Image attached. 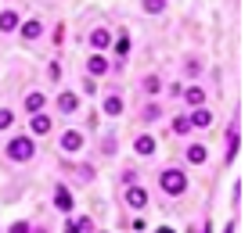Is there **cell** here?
Returning <instances> with one entry per match:
<instances>
[{
  "instance_id": "6da1fadb",
  "label": "cell",
  "mask_w": 252,
  "mask_h": 233,
  "mask_svg": "<svg viewBox=\"0 0 252 233\" xmlns=\"http://www.w3.org/2000/svg\"><path fill=\"white\" fill-rule=\"evenodd\" d=\"M7 158H11V161H32V158H36V140L26 136V133L11 136V144H7Z\"/></svg>"
},
{
  "instance_id": "7a4b0ae2",
  "label": "cell",
  "mask_w": 252,
  "mask_h": 233,
  "mask_svg": "<svg viewBox=\"0 0 252 233\" xmlns=\"http://www.w3.org/2000/svg\"><path fill=\"white\" fill-rule=\"evenodd\" d=\"M158 186H162V194L180 197V194L188 190V176H184V169H162V172H158Z\"/></svg>"
},
{
  "instance_id": "3957f363",
  "label": "cell",
  "mask_w": 252,
  "mask_h": 233,
  "mask_svg": "<svg viewBox=\"0 0 252 233\" xmlns=\"http://www.w3.org/2000/svg\"><path fill=\"white\" fill-rule=\"evenodd\" d=\"M58 144H62L65 155H79V151H83V133H79V129H65Z\"/></svg>"
},
{
  "instance_id": "277c9868",
  "label": "cell",
  "mask_w": 252,
  "mask_h": 233,
  "mask_svg": "<svg viewBox=\"0 0 252 233\" xmlns=\"http://www.w3.org/2000/svg\"><path fill=\"white\" fill-rule=\"evenodd\" d=\"M87 72H90V79H94V76H108V72H112V61H108L105 54L94 51V54L87 57Z\"/></svg>"
},
{
  "instance_id": "5b68a950",
  "label": "cell",
  "mask_w": 252,
  "mask_h": 233,
  "mask_svg": "<svg viewBox=\"0 0 252 233\" xmlns=\"http://www.w3.org/2000/svg\"><path fill=\"white\" fill-rule=\"evenodd\" d=\"M126 205H130V208H137V212H141V208L148 205V190H144V186H126Z\"/></svg>"
},
{
  "instance_id": "8992f818",
  "label": "cell",
  "mask_w": 252,
  "mask_h": 233,
  "mask_svg": "<svg viewBox=\"0 0 252 233\" xmlns=\"http://www.w3.org/2000/svg\"><path fill=\"white\" fill-rule=\"evenodd\" d=\"M29 129L36 133V136H43V133H51V129H54L51 115H43V111H36V115H32V119H29Z\"/></svg>"
},
{
  "instance_id": "52a82bcc",
  "label": "cell",
  "mask_w": 252,
  "mask_h": 233,
  "mask_svg": "<svg viewBox=\"0 0 252 233\" xmlns=\"http://www.w3.org/2000/svg\"><path fill=\"white\" fill-rule=\"evenodd\" d=\"M76 108H79V93H72V90H65L62 97H58V111H62V115H72Z\"/></svg>"
},
{
  "instance_id": "ba28073f",
  "label": "cell",
  "mask_w": 252,
  "mask_h": 233,
  "mask_svg": "<svg viewBox=\"0 0 252 233\" xmlns=\"http://www.w3.org/2000/svg\"><path fill=\"white\" fill-rule=\"evenodd\" d=\"M101 111L112 115V119H116V115H123V97H119V93H108V97L101 101Z\"/></svg>"
},
{
  "instance_id": "9c48e42d",
  "label": "cell",
  "mask_w": 252,
  "mask_h": 233,
  "mask_svg": "<svg viewBox=\"0 0 252 233\" xmlns=\"http://www.w3.org/2000/svg\"><path fill=\"white\" fill-rule=\"evenodd\" d=\"M90 47L101 54L105 47H112V32H108V29H94V32H90Z\"/></svg>"
},
{
  "instance_id": "30bf717a",
  "label": "cell",
  "mask_w": 252,
  "mask_h": 233,
  "mask_svg": "<svg viewBox=\"0 0 252 233\" xmlns=\"http://www.w3.org/2000/svg\"><path fill=\"white\" fill-rule=\"evenodd\" d=\"M188 122H191V129H194V126H202V129H205V126L213 122V111H209V108H194V111L188 115Z\"/></svg>"
},
{
  "instance_id": "8fae6325",
  "label": "cell",
  "mask_w": 252,
  "mask_h": 233,
  "mask_svg": "<svg viewBox=\"0 0 252 233\" xmlns=\"http://www.w3.org/2000/svg\"><path fill=\"white\" fill-rule=\"evenodd\" d=\"M54 205H58V212H72V197H68V190L62 183L54 186Z\"/></svg>"
},
{
  "instance_id": "7c38bea8",
  "label": "cell",
  "mask_w": 252,
  "mask_h": 233,
  "mask_svg": "<svg viewBox=\"0 0 252 233\" xmlns=\"http://www.w3.org/2000/svg\"><path fill=\"white\" fill-rule=\"evenodd\" d=\"M184 97H188V104H194V108H205V90L202 86H184Z\"/></svg>"
},
{
  "instance_id": "4fadbf2b",
  "label": "cell",
  "mask_w": 252,
  "mask_h": 233,
  "mask_svg": "<svg viewBox=\"0 0 252 233\" xmlns=\"http://www.w3.org/2000/svg\"><path fill=\"white\" fill-rule=\"evenodd\" d=\"M133 151H137V155H144V158L155 155V140H152V136H137V140H133Z\"/></svg>"
},
{
  "instance_id": "5bb4252c",
  "label": "cell",
  "mask_w": 252,
  "mask_h": 233,
  "mask_svg": "<svg viewBox=\"0 0 252 233\" xmlns=\"http://www.w3.org/2000/svg\"><path fill=\"white\" fill-rule=\"evenodd\" d=\"M18 29V15L15 11H0V32H15Z\"/></svg>"
},
{
  "instance_id": "9a60e30c",
  "label": "cell",
  "mask_w": 252,
  "mask_h": 233,
  "mask_svg": "<svg viewBox=\"0 0 252 233\" xmlns=\"http://www.w3.org/2000/svg\"><path fill=\"white\" fill-rule=\"evenodd\" d=\"M40 32H43V26H40V18H29L26 26H22V36H26V40H40Z\"/></svg>"
},
{
  "instance_id": "2e32d148",
  "label": "cell",
  "mask_w": 252,
  "mask_h": 233,
  "mask_svg": "<svg viewBox=\"0 0 252 233\" xmlns=\"http://www.w3.org/2000/svg\"><path fill=\"white\" fill-rule=\"evenodd\" d=\"M141 90L148 93V97H155V93H162V79H158V76H144Z\"/></svg>"
},
{
  "instance_id": "e0dca14e",
  "label": "cell",
  "mask_w": 252,
  "mask_h": 233,
  "mask_svg": "<svg viewBox=\"0 0 252 233\" xmlns=\"http://www.w3.org/2000/svg\"><path fill=\"white\" fill-rule=\"evenodd\" d=\"M205 158H209V151H205L202 144H191V147H188V161H191V165H202Z\"/></svg>"
},
{
  "instance_id": "ac0fdd59",
  "label": "cell",
  "mask_w": 252,
  "mask_h": 233,
  "mask_svg": "<svg viewBox=\"0 0 252 233\" xmlns=\"http://www.w3.org/2000/svg\"><path fill=\"white\" fill-rule=\"evenodd\" d=\"M43 101H47L43 93H26V111H29V115H36V111L43 108Z\"/></svg>"
},
{
  "instance_id": "d6986e66",
  "label": "cell",
  "mask_w": 252,
  "mask_h": 233,
  "mask_svg": "<svg viewBox=\"0 0 252 233\" xmlns=\"http://www.w3.org/2000/svg\"><path fill=\"white\" fill-rule=\"evenodd\" d=\"M234 151H238V129H231V133H227V161L234 158Z\"/></svg>"
},
{
  "instance_id": "ffe728a7",
  "label": "cell",
  "mask_w": 252,
  "mask_h": 233,
  "mask_svg": "<svg viewBox=\"0 0 252 233\" xmlns=\"http://www.w3.org/2000/svg\"><path fill=\"white\" fill-rule=\"evenodd\" d=\"M11 126H15V111L0 108V129H11Z\"/></svg>"
},
{
  "instance_id": "44dd1931",
  "label": "cell",
  "mask_w": 252,
  "mask_h": 233,
  "mask_svg": "<svg viewBox=\"0 0 252 233\" xmlns=\"http://www.w3.org/2000/svg\"><path fill=\"white\" fill-rule=\"evenodd\" d=\"M162 7H166V0H144V11H148V15H158Z\"/></svg>"
},
{
  "instance_id": "7402d4cb",
  "label": "cell",
  "mask_w": 252,
  "mask_h": 233,
  "mask_svg": "<svg viewBox=\"0 0 252 233\" xmlns=\"http://www.w3.org/2000/svg\"><path fill=\"white\" fill-rule=\"evenodd\" d=\"M188 129H191L188 115H177V122H173V133H188Z\"/></svg>"
},
{
  "instance_id": "603a6c76",
  "label": "cell",
  "mask_w": 252,
  "mask_h": 233,
  "mask_svg": "<svg viewBox=\"0 0 252 233\" xmlns=\"http://www.w3.org/2000/svg\"><path fill=\"white\" fill-rule=\"evenodd\" d=\"M76 230H79V233H90V230H94V223H90V219H76Z\"/></svg>"
},
{
  "instance_id": "cb8c5ba5",
  "label": "cell",
  "mask_w": 252,
  "mask_h": 233,
  "mask_svg": "<svg viewBox=\"0 0 252 233\" xmlns=\"http://www.w3.org/2000/svg\"><path fill=\"white\" fill-rule=\"evenodd\" d=\"M11 233H32V226H29V223H15V226H11Z\"/></svg>"
},
{
  "instance_id": "d4e9b609",
  "label": "cell",
  "mask_w": 252,
  "mask_h": 233,
  "mask_svg": "<svg viewBox=\"0 0 252 233\" xmlns=\"http://www.w3.org/2000/svg\"><path fill=\"white\" fill-rule=\"evenodd\" d=\"M47 76L54 79V83H58V79H62V65H51V68H47Z\"/></svg>"
},
{
  "instance_id": "484cf974",
  "label": "cell",
  "mask_w": 252,
  "mask_h": 233,
  "mask_svg": "<svg viewBox=\"0 0 252 233\" xmlns=\"http://www.w3.org/2000/svg\"><path fill=\"white\" fill-rule=\"evenodd\" d=\"M83 93H97V86H94V79H90V76L83 79Z\"/></svg>"
},
{
  "instance_id": "4316f807",
  "label": "cell",
  "mask_w": 252,
  "mask_h": 233,
  "mask_svg": "<svg viewBox=\"0 0 252 233\" xmlns=\"http://www.w3.org/2000/svg\"><path fill=\"white\" fill-rule=\"evenodd\" d=\"M65 233H79V230H76V223H68V226H65Z\"/></svg>"
},
{
  "instance_id": "83f0119b",
  "label": "cell",
  "mask_w": 252,
  "mask_h": 233,
  "mask_svg": "<svg viewBox=\"0 0 252 233\" xmlns=\"http://www.w3.org/2000/svg\"><path fill=\"white\" fill-rule=\"evenodd\" d=\"M223 233H234V226H231V223H227V230H223Z\"/></svg>"
},
{
  "instance_id": "f1b7e54d",
  "label": "cell",
  "mask_w": 252,
  "mask_h": 233,
  "mask_svg": "<svg viewBox=\"0 0 252 233\" xmlns=\"http://www.w3.org/2000/svg\"><path fill=\"white\" fill-rule=\"evenodd\" d=\"M158 233H173V230H169V226H162V230H158Z\"/></svg>"
}]
</instances>
